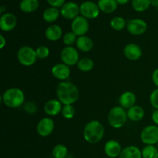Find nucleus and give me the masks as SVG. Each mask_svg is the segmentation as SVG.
Returning <instances> with one entry per match:
<instances>
[{
	"label": "nucleus",
	"instance_id": "nucleus-1",
	"mask_svg": "<svg viewBox=\"0 0 158 158\" xmlns=\"http://www.w3.org/2000/svg\"><path fill=\"white\" fill-rule=\"evenodd\" d=\"M56 97L63 105H73L80 97V92L73 83L62 81L56 87Z\"/></svg>",
	"mask_w": 158,
	"mask_h": 158
},
{
	"label": "nucleus",
	"instance_id": "nucleus-2",
	"mask_svg": "<svg viewBox=\"0 0 158 158\" xmlns=\"http://www.w3.org/2000/svg\"><path fill=\"white\" fill-rule=\"evenodd\" d=\"M105 128L98 120H91L86 124L83 129V137L87 143L94 144L103 138Z\"/></svg>",
	"mask_w": 158,
	"mask_h": 158
},
{
	"label": "nucleus",
	"instance_id": "nucleus-3",
	"mask_svg": "<svg viewBox=\"0 0 158 158\" xmlns=\"http://www.w3.org/2000/svg\"><path fill=\"white\" fill-rule=\"evenodd\" d=\"M2 103L9 108H18L25 103V94L22 89L16 87L9 88L2 96Z\"/></svg>",
	"mask_w": 158,
	"mask_h": 158
},
{
	"label": "nucleus",
	"instance_id": "nucleus-4",
	"mask_svg": "<svg viewBox=\"0 0 158 158\" xmlns=\"http://www.w3.org/2000/svg\"><path fill=\"white\" fill-rule=\"evenodd\" d=\"M127 119V111L120 106H114L108 113V123L114 129H119L124 126Z\"/></svg>",
	"mask_w": 158,
	"mask_h": 158
},
{
	"label": "nucleus",
	"instance_id": "nucleus-5",
	"mask_svg": "<svg viewBox=\"0 0 158 158\" xmlns=\"http://www.w3.org/2000/svg\"><path fill=\"white\" fill-rule=\"evenodd\" d=\"M35 49L31 46H22L17 52V60L19 63L24 66H31L37 60Z\"/></svg>",
	"mask_w": 158,
	"mask_h": 158
},
{
	"label": "nucleus",
	"instance_id": "nucleus-6",
	"mask_svg": "<svg viewBox=\"0 0 158 158\" xmlns=\"http://www.w3.org/2000/svg\"><path fill=\"white\" fill-rule=\"evenodd\" d=\"M140 140L146 145H155L158 143V126L148 125L142 130Z\"/></svg>",
	"mask_w": 158,
	"mask_h": 158
},
{
	"label": "nucleus",
	"instance_id": "nucleus-7",
	"mask_svg": "<svg viewBox=\"0 0 158 158\" xmlns=\"http://www.w3.org/2000/svg\"><path fill=\"white\" fill-rule=\"evenodd\" d=\"M60 58L64 64L69 66L77 64L80 60L78 51L73 46H66L63 48L60 53Z\"/></svg>",
	"mask_w": 158,
	"mask_h": 158
},
{
	"label": "nucleus",
	"instance_id": "nucleus-8",
	"mask_svg": "<svg viewBox=\"0 0 158 158\" xmlns=\"http://www.w3.org/2000/svg\"><path fill=\"white\" fill-rule=\"evenodd\" d=\"M89 28V22L87 19L82 15H78L77 18L73 19L71 23V30L78 37L86 35Z\"/></svg>",
	"mask_w": 158,
	"mask_h": 158
},
{
	"label": "nucleus",
	"instance_id": "nucleus-9",
	"mask_svg": "<svg viewBox=\"0 0 158 158\" xmlns=\"http://www.w3.org/2000/svg\"><path fill=\"white\" fill-rule=\"evenodd\" d=\"M127 29L128 32L134 35H143L148 30V24L140 19H133L128 20L127 23Z\"/></svg>",
	"mask_w": 158,
	"mask_h": 158
},
{
	"label": "nucleus",
	"instance_id": "nucleus-10",
	"mask_svg": "<svg viewBox=\"0 0 158 158\" xmlns=\"http://www.w3.org/2000/svg\"><path fill=\"white\" fill-rule=\"evenodd\" d=\"M80 10L82 16L89 19L97 18L100 11L98 5L92 1L83 2L80 6Z\"/></svg>",
	"mask_w": 158,
	"mask_h": 158
},
{
	"label": "nucleus",
	"instance_id": "nucleus-11",
	"mask_svg": "<svg viewBox=\"0 0 158 158\" xmlns=\"http://www.w3.org/2000/svg\"><path fill=\"white\" fill-rule=\"evenodd\" d=\"M55 128L54 121L49 117H44L41 119L37 123L36 131L37 134L42 137H46L51 135Z\"/></svg>",
	"mask_w": 158,
	"mask_h": 158
},
{
	"label": "nucleus",
	"instance_id": "nucleus-12",
	"mask_svg": "<svg viewBox=\"0 0 158 158\" xmlns=\"http://www.w3.org/2000/svg\"><path fill=\"white\" fill-rule=\"evenodd\" d=\"M80 12V6L73 2H66L61 7L60 14L66 19H74Z\"/></svg>",
	"mask_w": 158,
	"mask_h": 158
},
{
	"label": "nucleus",
	"instance_id": "nucleus-13",
	"mask_svg": "<svg viewBox=\"0 0 158 158\" xmlns=\"http://www.w3.org/2000/svg\"><path fill=\"white\" fill-rule=\"evenodd\" d=\"M17 24V19L11 12H5L0 17V29L3 32H10Z\"/></svg>",
	"mask_w": 158,
	"mask_h": 158
},
{
	"label": "nucleus",
	"instance_id": "nucleus-14",
	"mask_svg": "<svg viewBox=\"0 0 158 158\" xmlns=\"http://www.w3.org/2000/svg\"><path fill=\"white\" fill-rule=\"evenodd\" d=\"M52 76L60 81H66L69 77L71 73L70 68L69 66L63 63H57L54 65L51 69Z\"/></svg>",
	"mask_w": 158,
	"mask_h": 158
},
{
	"label": "nucleus",
	"instance_id": "nucleus-15",
	"mask_svg": "<svg viewBox=\"0 0 158 158\" xmlns=\"http://www.w3.org/2000/svg\"><path fill=\"white\" fill-rule=\"evenodd\" d=\"M123 54L127 59L131 61H137L142 56V49L136 43H129L123 49Z\"/></svg>",
	"mask_w": 158,
	"mask_h": 158
},
{
	"label": "nucleus",
	"instance_id": "nucleus-16",
	"mask_svg": "<svg viewBox=\"0 0 158 158\" xmlns=\"http://www.w3.org/2000/svg\"><path fill=\"white\" fill-rule=\"evenodd\" d=\"M122 150L123 149L120 143L116 140H108L104 145V152L108 157L117 158L120 157Z\"/></svg>",
	"mask_w": 158,
	"mask_h": 158
},
{
	"label": "nucleus",
	"instance_id": "nucleus-17",
	"mask_svg": "<svg viewBox=\"0 0 158 158\" xmlns=\"http://www.w3.org/2000/svg\"><path fill=\"white\" fill-rule=\"evenodd\" d=\"M63 103L57 99H51L48 100L44 105V111L46 115L49 117H54L62 112Z\"/></svg>",
	"mask_w": 158,
	"mask_h": 158
},
{
	"label": "nucleus",
	"instance_id": "nucleus-18",
	"mask_svg": "<svg viewBox=\"0 0 158 158\" xmlns=\"http://www.w3.org/2000/svg\"><path fill=\"white\" fill-rule=\"evenodd\" d=\"M137 97L135 94L131 91H126L123 93L119 97V103L121 107L124 109H130L131 107L136 105Z\"/></svg>",
	"mask_w": 158,
	"mask_h": 158
},
{
	"label": "nucleus",
	"instance_id": "nucleus-19",
	"mask_svg": "<svg viewBox=\"0 0 158 158\" xmlns=\"http://www.w3.org/2000/svg\"><path fill=\"white\" fill-rule=\"evenodd\" d=\"M45 36L49 41H58L63 36V29L59 25H50L45 31Z\"/></svg>",
	"mask_w": 158,
	"mask_h": 158
},
{
	"label": "nucleus",
	"instance_id": "nucleus-20",
	"mask_svg": "<svg viewBox=\"0 0 158 158\" xmlns=\"http://www.w3.org/2000/svg\"><path fill=\"white\" fill-rule=\"evenodd\" d=\"M127 117L129 120L134 122H139L142 120L144 117L145 112L142 106L139 105H134L127 110Z\"/></svg>",
	"mask_w": 158,
	"mask_h": 158
},
{
	"label": "nucleus",
	"instance_id": "nucleus-21",
	"mask_svg": "<svg viewBox=\"0 0 158 158\" xmlns=\"http://www.w3.org/2000/svg\"><path fill=\"white\" fill-rule=\"evenodd\" d=\"M77 49H80V51L84 52H89L94 48V42L92 39L89 38L86 35H83L77 38V43H76Z\"/></svg>",
	"mask_w": 158,
	"mask_h": 158
},
{
	"label": "nucleus",
	"instance_id": "nucleus-22",
	"mask_svg": "<svg viewBox=\"0 0 158 158\" xmlns=\"http://www.w3.org/2000/svg\"><path fill=\"white\" fill-rule=\"evenodd\" d=\"M100 10L104 13H112L117 9L118 3L116 0H98Z\"/></svg>",
	"mask_w": 158,
	"mask_h": 158
},
{
	"label": "nucleus",
	"instance_id": "nucleus-23",
	"mask_svg": "<svg viewBox=\"0 0 158 158\" xmlns=\"http://www.w3.org/2000/svg\"><path fill=\"white\" fill-rule=\"evenodd\" d=\"M119 158H143L142 151L136 146H128L122 150Z\"/></svg>",
	"mask_w": 158,
	"mask_h": 158
},
{
	"label": "nucleus",
	"instance_id": "nucleus-24",
	"mask_svg": "<svg viewBox=\"0 0 158 158\" xmlns=\"http://www.w3.org/2000/svg\"><path fill=\"white\" fill-rule=\"evenodd\" d=\"M39 0H22L19 3V9L26 13L33 12L39 8Z\"/></svg>",
	"mask_w": 158,
	"mask_h": 158
},
{
	"label": "nucleus",
	"instance_id": "nucleus-25",
	"mask_svg": "<svg viewBox=\"0 0 158 158\" xmlns=\"http://www.w3.org/2000/svg\"><path fill=\"white\" fill-rule=\"evenodd\" d=\"M60 15V11L59 10L58 8L55 7H49L45 9L43 14V18L46 23H53L57 19L59 18Z\"/></svg>",
	"mask_w": 158,
	"mask_h": 158
},
{
	"label": "nucleus",
	"instance_id": "nucleus-26",
	"mask_svg": "<svg viewBox=\"0 0 158 158\" xmlns=\"http://www.w3.org/2000/svg\"><path fill=\"white\" fill-rule=\"evenodd\" d=\"M77 65V68L80 71H83V72H89V71L92 70L93 68H94V63L92 59L88 58V57H84V58L80 59Z\"/></svg>",
	"mask_w": 158,
	"mask_h": 158
},
{
	"label": "nucleus",
	"instance_id": "nucleus-27",
	"mask_svg": "<svg viewBox=\"0 0 158 158\" xmlns=\"http://www.w3.org/2000/svg\"><path fill=\"white\" fill-rule=\"evenodd\" d=\"M143 158H158V148L154 145H146L142 150Z\"/></svg>",
	"mask_w": 158,
	"mask_h": 158
},
{
	"label": "nucleus",
	"instance_id": "nucleus-28",
	"mask_svg": "<svg viewBox=\"0 0 158 158\" xmlns=\"http://www.w3.org/2000/svg\"><path fill=\"white\" fill-rule=\"evenodd\" d=\"M127 22L124 18L121 16H115L111 19L110 26L116 31H121L127 27Z\"/></svg>",
	"mask_w": 158,
	"mask_h": 158
},
{
	"label": "nucleus",
	"instance_id": "nucleus-29",
	"mask_svg": "<svg viewBox=\"0 0 158 158\" xmlns=\"http://www.w3.org/2000/svg\"><path fill=\"white\" fill-rule=\"evenodd\" d=\"M52 154L53 158H66L68 155V149L65 145L60 143L54 147Z\"/></svg>",
	"mask_w": 158,
	"mask_h": 158
},
{
	"label": "nucleus",
	"instance_id": "nucleus-30",
	"mask_svg": "<svg viewBox=\"0 0 158 158\" xmlns=\"http://www.w3.org/2000/svg\"><path fill=\"white\" fill-rule=\"evenodd\" d=\"M151 6V0H132V6L137 12L146 11Z\"/></svg>",
	"mask_w": 158,
	"mask_h": 158
},
{
	"label": "nucleus",
	"instance_id": "nucleus-31",
	"mask_svg": "<svg viewBox=\"0 0 158 158\" xmlns=\"http://www.w3.org/2000/svg\"><path fill=\"white\" fill-rule=\"evenodd\" d=\"M61 114L65 119L71 120L75 115V108L73 105H63Z\"/></svg>",
	"mask_w": 158,
	"mask_h": 158
},
{
	"label": "nucleus",
	"instance_id": "nucleus-32",
	"mask_svg": "<svg viewBox=\"0 0 158 158\" xmlns=\"http://www.w3.org/2000/svg\"><path fill=\"white\" fill-rule=\"evenodd\" d=\"M77 36L73 32H68L63 35V43L66 46H72L74 43H77Z\"/></svg>",
	"mask_w": 158,
	"mask_h": 158
},
{
	"label": "nucleus",
	"instance_id": "nucleus-33",
	"mask_svg": "<svg viewBox=\"0 0 158 158\" xmlns=\"http://www.w3.org/2000/svg\"><path fill=\"white\" fill-rule=\"evenodd\" d=\"M49 52H50L49 49L46 46H40L35 49L37 58L40 59V60H44V59L47 58L49 55Z\"/></svg>",
	"mask_w": 158,
	"mask_h": 158
},
{
	"label": "nucleus",
	"instance_id": "nucleus-34",
	"mask_svg": "<svg viewBox=\"0 0 158 158\" xmlns=\"http://www.w3.org/2000/svg\"><path fill=\"white\" fill-rule=\"evenodd\" d=\"M150 103L155 110H158V88L154 89L150 95Z\"/></svg>",
	"mask_w": 158,
	"mask_h": 158
},
{
	"label": "nucleus",
	"instance_id": "nucleus-35",
	"mask_svg": "<svg viewBox=\"0 0 158 158\" xmlns=\"http://www.w3.org/2000/svg\"><path fill=\"white\" fill-rule=\"evenodd\" d=\"M23 106H24L25 111L29 113V114H35L37 110V106L34 102H26Z\"/></svg>",
	"mask_w": 158,
	"mask_h": 158
},
{
	"label": "nucleus",
	"instance_id": "nucleus-36",
	"mask_svg": "<svg viewBox=\"0 0 158 158\" xmlns=\"http://www.w3.org/2000/svg\"><path fill=\"white\" fill-rule=\"evenodd\" d=\"M52 7L60 8L65 4V0H46Z\"/></svg>",
	"mask_w": 158,
	"mask_h": 158
},
{
	"label": "nucleus",
	"instance_id": "nucleus-37",
	"mask_svg": "<svg viewBox=\"0 0 158 158\" xmlns=\"http://www.w3.org/2000/svg\"><path fill=\"white\" fill-rule=\"evenodd\" d=\"M152 81L154 83V84L158 88V68L153 72Z\"/></svg>",
	"mask_w": 158,
	"mask_h": 158
},
{
	"label": "nucleus",
	"instance_id": "nucleus-38",
	"mask_svg": "<svg viewBox=\"0 0 158 158\" xmlns=\"http://www.w3.org/2000/svg\"><path fill=\"white\" fill-rule=\"evenodd\" d=\"M151 118H152L153 122L155 123V125L158 126V110H155L153 112Z\"/></svg>",
	"mask_w": 158,
	"mask_h": 158
},
{
	"label": "nucleus",
	"instance_id": "nucleus-39",
	"mask_svg": "<svg viewBox=\"0 0 158 158\" xmlns=\"http://www.w3.org/2000/svg\"><path fill=\"white\" fill-rule=\"evenodd\" d=\"M0 40H1V43H0V48H1V49H3L6 45V40L4 38V36H3L2 35H0Z\"/></svg>",
	"mask_w": 158,
	"mask_h": 158
},
{
	"label": "nucleus",
	"instance_id": "nucleus-40",
	"mask_svg": "<svg viewBox=\"0 0 158 158\" xmlns=\"http://www.w3.org/2000/svg\"><path fill=\"white\" fill-rule=\"evenodd\" d=\"M151 5L154 7L158 8V0H151Z\"/></svg>",
	"mask_w": 158,
	"mask_h": 158
},
{
	"label": "nucleus",
	"instance_id": "nucleus-41",
	"mask_svg": "<svg viewBox=\"0 0 158 158\" xmlns=\"http://www.w3.org/2000/svg\"><path fill=\"white\" fill-rule=\"evenodd\" d=\"M116 1L120 5H125L129 2V0H116Z\"/></svg>",
	"mask_w": 158,
	"mask_h": 158
},
{
	"label": "nucleus",
	"instance_id": "nucleus-42",
	"mask_svg": "<svg viewBox=\"0 0 158 158\" xmlns=\"http://www.w3.org/2000/svg\"><path fill=\"white\" fill-rule=\"evenodd\" d=\"M6 8L4 6H1V9H0V12H1V13H2L3 12H4V11H6Z\"/></svg>",
	"mask_w": 158,
	"mask_h": 158
},
{
	"label": "nucleus",
	"instance_id": "nucleus-43",
	"mask_svg": "<svg viewBox=\"0 0 158 158\" xmlns=\"http://www.w3.org/2000/svg\"><path fill=\"white\" fill-rule=\"evenodd\" d=\"M157 148H158V143H157Z\"/></svg>",
	"mask_w": 158,
	"mask_h": 158
},
{
	"label": "nucleus",
	"instance_id": "nucleus-44",
	"mask_svg": "<svg viewBox=\"0 0 158 158\" xmlns=\"http://www.w3.org/2000/svg\"><path fill=\"white\" fill-rule=\"evenodd\" d=\"M157 11H158V8H157Z\"/></svg>",
	"mask_w": 158,
	"mask_h": 158
},
{
	"label": "nucleus",
	"instance_id": "nucleus-45",
	"mask_svg": "<svg viewBox=\"0 0 158 158\" xmlns=\"http://www.w3.org/2000/svg\"><path fill=\"white\" fill-rule=\"evenodd\" d=\"M108 158H111V157H108Z\"/></svg>",
	"mask_w": 158,
	"mask_h": 158
},
{
	"label": "nucleus",
	"instance_id": "nucleus-46",
	"mask_svg": "<svg viewBox=\"0 0 158 158\" xmlns=\"http://www.w3.org/2000/svg\"><path fill=\"white\" fill-rule=\"evenodd\" d=\"M52 158H53V157H52Z\"/></svg>",
	"mask_w": 158,
	"mask_h": 158
}]
</instances>
